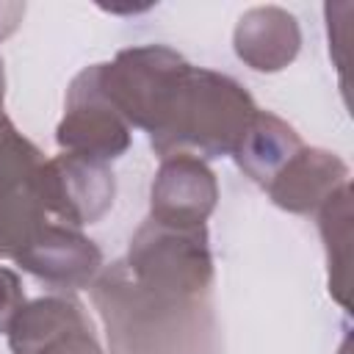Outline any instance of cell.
Returning a JSON list of instances; mask_svg holds the SVG:
<instances>
[{"mask_svg": "<svg viewBox=\"0 0 354 354\" xmlns=\"http://www.w3.org/2000/svg\"><path fill=\"white\" fill-rule=\"evenodd\" d=\"M91 301L105 324L111 354H218L210 299H174L138 285L124 260L102 266Z\"/></svg>", "mask_w": 354, "mask_h": 354, "instance_id": "obj_1", "label": "cell"}, {"mask_svg": "<svg viewBox=\"0 0 354 354\" xmlns=\"http://www.w3.org/2000/svg\"><path fill=\"white\" fill-rule=\"evenodd\" d=\"M257 105L252 94L230 75L194 66L166 116L149 136L152 149L163 158L194 155L213 160L232 155Z\"/></svg>", "mask_w": 354, "mask_h": 354, "instance_id": "obj_2", "label": "cell"}, {"mask_svg": "<svg viewBox=\"0 0 354 354\" xmlns=\"http://www.w3.org/2000/svg\"><path fill=\"white\" fill-rule=\"evenodd\" d=\"M191 69L194 64L166 44L127 47L100 64V91L130 127L152 136L166 122Z\"/></svg>", "mask_w": 354, "mask_h": 354, "instance_id": "obj_3", "label": "cell"}, {"mask_svg": "<svg viewBox=\"0 0 354 354\" xmlns=\"http://www.w3.org/2000/svg\"><path fill=\"white\" fill-rule=\"evenodd\" d=\"M124 266L130 277L174 299H210L213 254L207 230L147 218L130 238Z\"/></svg>", "mask_w": 354, "mask_h": 354, "instance_id": "obj_4", "label": "cell"}, {"mask_svg": "<svg viewBox=\"0 0 354 354\" xmlns=\"http://www.w3.org/2000/svg\"><path fill=\"white\" fill-rule=\"evenodd\" d=\"M61 152L111 163L122 158L133 141V127L113 111L100 91V64L80 69L64 100V116L55 127Z\"/></svg>", "mask_w": 354, "mask_h": 354, "instance_id": "obj_5", "label": "cell"}, {"mask_svg": "<svg viewBox=\"0 0 354 354\" xmlns=\"http://www.w3.org/2000/svg\"><path fill=\"white\" fill-rule=\"evenodd\" d=\"M39 188L47 216L75 230L100 221L116 196V180L108 163L61 152L41 163Z\"/></svg>", "mask_w": 354, "mask_h": 354, "instance_id": "obj_6", "label": "cell"}, {"mask_svg": "<svg viewBox=\"0 0 354 354\" xmlns=\"http://www.w3.org/2000/svg\"><path fill=\"white\" fill-rule=\"evenodd\" d=\"M11 354H102L83 304L72 296H39L25 301L8 329Z\"/></svg>", "mask_w": 354, "mask_h": 354, "instance_id": "obj_7", "label": "cell"}, {"mask_svg": "<svg viewBox=\"0 0 354 354\" xmlns=\"http://www.w3.org/2000/svg\"><path fill=\"white\" fill-rule=\"evenodd\" d=\"M11 260L22 271L61 290L91 288L102 271V249L80 230L61 221L41 224Z\"/></svg>", "mask_w": 354, "mask_h": 354, "instance_id": "obj_8", "label": "cell"}, {"mask_svg": "<svg viewBox=\"0 0 354 354\" xmlns=\"http://www.w3.org/2000/svg\"><path fill=\"white\" fill-rule=\"evenodd\" d=\"M218 202L213 169L194 155L163 158L149 188V218L177 227H202Z\"/></svg>", "mask_w": 354, "mask_h": 354, "instance_id": "obj_9", "label": "cell"}, {"mask_svg": "<svg viewBox=\"0 0 354 354\" xmlns=\"http://www.w3.org/2000/svg\"><path fill=\"white\" fill-rule=\"evenodd\" d=\"M348 183V166L340 155L321 147H301L268 183V196L277 207L310 216Z\"/></svg>", "mask_w": 354, "mask_h": 354, "instance_id": "obj_10", "label": "cell"}, {"mask_svg": "<svg viewBox=\"0 0 354 354\" xmlns=\"http://www.w3.org/2000/svg\"><path fill=\"white\" fill-rule=\"evenodd\" d=\"M235 55L254 72H279L301 50L299 19L282 6H254L241 14L232 30Z\"/></svg>", "mask_w": 354, "mask_h": 354, "instance_id": "obj_11", "label": "cell"}, {"mask_svg": "<svg viewBox=\"0 0 354 354\" xmlns=\"http://www.w3.org/2000/svg\"><path fill=\"white\" fill-rule=\"evenodd\" d=\"M304 147L301 136L277 113L260 111L252 116L249 127L243 130L232 158L238 169L257 183L260 188H268V183L279 174V169Z\"/></svg>", "mask_w": 354, "mask_h": 354, "instance_id": "obj_12", "label": "cell"}, {"mask_svg": "<svg viewBox=\"0 0 354 354\" xmlns=\"http://www.w3.org/2000/svg\"><path fill=\"white\" fill-rule=\"evenodd\" d=\"M318 230L329 263V293L348 310V260H351V183L332 194L318 210Z\"/></svg>", "mask_w": 354, "mask_h": 354, "instance_id": "obj_13", "label": "cell"}, {"mask_svg": "<svg viewBox=\"0 0 354 354\" xmlns=\"http://www.w3.org/2000/svg\"><path fill=\"white\" fill-rule=\"evenodd\" d=\"M39 163H44L41 149L14 127V122L6 116V111L0 105V171L30 169Z\"/></svg>", "mask_w": 354, "mask_h": 354, "instance_id": "obj_14", "label": "cell"}, {"mask_svg": "<svg viewBox=\"0 0 354 354\" xmlns=\"http://www.w3.org/2000/svg\"><path fill=\"white\" fill-rule=\"evenodd\" d=\"M25 304V290H22V282L17 277V271L0 266V332L8 329L14 313Z\"/></svg>", "mask_w": 354, "mask_h": 354, "instance_id": "obj_15", "label": "cell"}, {"mask_svg": "<svg viewBox=\"0 0 354 354\" xmlns=\"http://www.w3.org/2000/svg\"><path fill=\"white\" fill-rule=\"evenodd\" d=\"M22 14H25V3H0V41L17 30Z\"/></svg>", "mask_w": 354, "mask_h": 354, "instance_id": "obj_16", "label": "cell"}, {"mask_svg": "<svg viewBox=\"0 0 354 354\" xmlns=\"http://www.w3.org/2000/svg\"><path fill=\"white\" fill-rule=\"evenodd\" d=\"M3 97H6V72H3V58H0V105H3Z\"/></svg>", "mask_w": 354, "mask_h": 354, "instance_id": "obj_17", "label": "cell"}]
</instances>
